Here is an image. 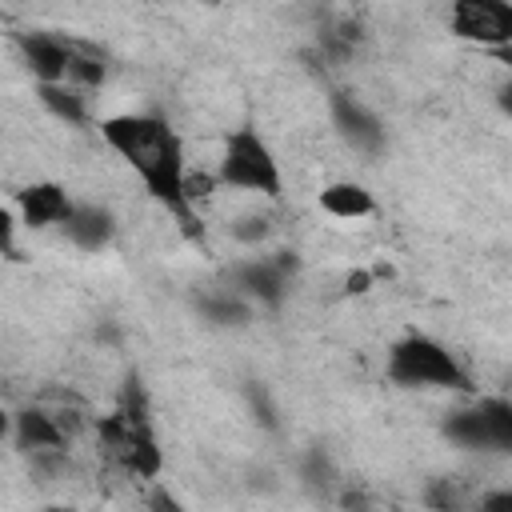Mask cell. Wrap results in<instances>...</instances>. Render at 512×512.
<instances>
[{
    "instance_id": "e0dca14e",
    "label": "cell",
    "mask_w": 512,
    "mask_h": 512,
    "mask_svg": "<svg viewBox=\"0 0 512 512\" xmlns=\"http://www.w3.org/2000/svg\"><path fill=\"white\" fill-rule=\"evenodd\" d=\"M216 188H220V184H216V172L188 168V176H184V200H188V208H196L200 200H208Z\"/></svg>"
},
{
    "instance_id": "d6986e66",
    "label": "cell",
    "mask_w": 512,
    "mask_h": 512,
    "mask_svg": "<svg viewBox=\"0 0 512 512\" xmlns=\"http://www.w3.org/2000/svg\"><path fill=\"white\" fill-rule=\"evenodd\" d=\"M16 232H20V216L8 208V204H0V256L4 260H16Z\"/></svg>"
},
{
    "instance_id": "5bb4252c",
    "label": "cell",
    "mask_w": 512,
    "mask_h": 512,
    "mask_svg": "<svg viewBox=\"0 0 512 512\" xmlns=\"http://www.w3.org/2000/svg\"><path fill=\"white\" fill-rule=\"evenodd\" d=\"M36 96H40V104L56 116V120H64V124H88V104H84V96H80V88H72V84H40L36 88Z\"/></svg>"
},
{
    "instance_id": "9a60e30c",
    "label": "cell",
    "mask_w": 512,
    "mask_h": 512,
    "mask_svg": "<svg viewBox=\"0 0 512 512\" xmlns=\"http://www.w3.org/2000/svg\"><path fill=\"white\" fill-rule=\"evenodd\" d=\"M200 312L204 320L212 324H228V328H240L252 320V304L236 292H212V296H200Z\"/></svg>"
},
{
    "instance_id": "9c48e42d",
    "label": "cell",
    "mask_w": 512,
    "mask_h": 512,
    "mask_svg": "<svg viewBox=\"0 0 512 512\" xmlns=\"http://www.w3.org/2000/svg\"><path fill=\"white\" fill-rule=\"evenodd\" d=\"M20 52H24V64L32 68L36 84H64L76 44L64 36H52V32H28V36H20Z\"/></svg>"
},
{
    "instance_id": "cb8c5ba5",
    "label": "cell",
    "mask_w": 512,
    "mask_h": 512,
    "mask_svg": "<svg viewBox=\"0 0 512 512\" xmlns=\"http://www.w3.org/2000/svg\"><path fill=\"white\" fill-rule=\"evenodd\" d=\"M152 512H184V508L176 504V496H172V492H168L160 480L152 484Z\"/></svg>"
},
{
    "instance_id": "4316f807",
    "label": "cell",
    "mask_w": 512,
    "mask_h": 512,
    "mask_svg": "<svg viewBox=\"0 0 512 512\" xmlns=\"http://www.w3.org/2000/svg\"><path fill=\"white\" fill-rule=\"evenodd\" d=\"M40 512H76L72 504H48V508H40Z\"/></svg>"
},
{
    "instance_id": "277c9868",
    "label": "cell",
    "mask_w": 512,
    "mask_h": 512,
    "mask_svg": "<svg viewBox=\"0 0 512 512\" xmlns=\"http://www.w3.org/2000/svg\"><path fill=\"white\" fill-rule=\"evenodd\" d=\"M216 184L236 188V192H252L264 200H280V192H284L280 160L252 124H240L224 136L220 160H216Z\"/></svg>"
},
{
    "instance_id": "7402d4cb",
    "label": "cell",
    "mask_w": 512,
    "mask_h": 512,
    "mask_svg": "<svg viewBox=\"0 0 512 512\" xmlns=\"http://www.w3.org/2000/svg\"><path fill=\"white\" fill-rule=\"evenodd\" d=\"M248 404H252V412H260V424H264V428H276V412H272V404H268V396H264L260 384L248 388Z\"/></svg>"
},
{
    "instance_id": "5b68a950",
    "label": "cell",
    "mask_w": 512,
    "mask_h": 512,
    "mask_svg": "<svg viewBox=\"0 0 512 512\" xmlns=\"http://www.w3.org/2000/svg\"><path fill=\"white\" fill-rule=\"evenodd\" d=\"M448 440L460 448H480V452H504L512 448V404L504 396H488L476 408H460L444 420Z\"/></svg>"
},
{
    "instance_id": "8fae6325",
    "label": "cell",
    "mask_w": 512,
    "mask_h": 512,
    "mask_svg": "<svg viewBox=\"0 0 512 512\" xmlns=\"http://www.w3.org/2000/svg\"><path fill=\"white\" fill-rule=\"evenodd\" d=\"M64 240L80 252H104L116 236V216L104 204H72L68 220L60 224Z\"/></svg>"
},
{
    "instance_id": "ffe728a7",
    "label": "cell",
    "mask_w": 512,
    "mask_h": 512,
    "mask_svg": "<svg viewBox=\"0 0 512 512\" xmlns=\"http://www.w3.org/2000/svg\"><path fill=\"white\" fill-rule=\"evenodd\" d=\"M304 480H308V484H320V488L332 484V464H328V456H324L320 448L308 452V460H304Z\"/></svg>"
},
{
    "instance_id": "ba28073f",
    "label": "cell",
    "mask_w": 512,
    "mask_h": 512,
    "mask_svg": "<svg viewBox=\"0 0 512 512\" xmlns=\"http://www.w3.org/2000/svg\"><path fill=\"white\" fill-rule=\"evenodd\" d=\"M72 204H76V200H72L68 188L56 184V180H32V184H24V188L16 192V216H20V224L32 228V232L60 228V224L68 220Z\"/></svg>"
},
{
    "instance_id": "7a4b0ae2",
    "label": "cell",
    "mask_w": 512,
    "mask_h": 512,
    "mask_svg": "<svg viewBox=\"0 0 512 512\" xmlns=\"http://www.w3.org/2000/svg\"><path fill=\"white\" fill-rule=\"evenodd\" d=\"M96 436H100V444H104L132 476L156 484V476H160V468H164V452H160V444H156V432H152V420H148V408H144L140 388H128L124 400H120V408L96 420Z\"/></svg>"
},
{
    "instance_id": "30bf717a",
    "label": "cell",
    "mask_w": 512,
    "mask_h": 512,
    "mask_svg": "<svg viewBox=\"0 0 512 512\" xmlns=\"http://www.w3.org/2000/svg\"><path fill=\"white\" fill-rule=\"evenodd\" d=\"M328 108H332V124L340 128V136H344L356 152H380V148H384V124H380L376 112H368L356 96L332 92V96H328Z\"/></svg>"
},
{
    "instance_id": "44dd1931",
    "label": "cell",
    "mask_w": 512,
    "mask_h": 512,
    "mask_svg": "<svg viewBox=\"0 0 512 512\" xmlns=\"http://www.w3.org/2000/svg\"><path fill=\"white\" fill-rule=\"evenodd\" d=\"M376 276H380V268H352V272L344 276V288H348L352 296H360V292H368V288L376 284Z\"/></svg>"
},
{
    "instance_id": "603a6c76",
    "label": "cell",
    "mask_w": 512,
    "mask_h": 512,
    "mask_svg": "<svg viewBox=\"0 0 512 512\" xmlns=\"http://www.w3.org/2000/svg\"><path fill=\"white\" fill-rule=\"evenodd\" d=\"M480 512H512V492L508 488H492L480 496Z\"/></svg>"
},
{
    "instance_id": "484cf974",
    "label": "cell",
    "mask_w": 512,
    "mask_h": 512,
    "mask_svg": "<svg viewBox=\"0 0 512 512\" xmlns=\"http://www.w3.org/2000/svg\"><path fill=\"white\" fill-rule=\"evenodd\" d=\"M0 440H12V412L0 408Z\"/></svg>"
},
{
    "instance_id": "52a82bcc",
    "label": "cell",
    "mask_w": 512,
    "mask_h": 512,
    "mask_svg": "<svg viewBox=\"0 0 512 512\" xmlns=\"http://www.w3.org/2000/svg\"><path fill=\"white\" fill-rule=\"evenodd\" d=\"M296 268V260H292V252H276V256H252V260H240V264H232V288H236V296H244L248 304L256 300V304H264V308H276L280 300H284V292H288V272Z\"/></svg>"
},
{
    "instance_id": "7c38bea8",
    "label": "cell",
    "mask_w": 512,
    "mask_h": 512,
    "mask_svg": "<svg viewBox=\"0 0 512 512\" xmlns=\"http://www.w3.org/2000/svg\"><path fill=\"white\" fill-rule=\"evenodd\" d=\"M12 440L20 452L28 456H40V452H64L68 448V436H64V424L40 408H24V412H12Z\"/></svg>"
},
{
    "instance_id": "4fadbf2b",
    "label": "cell",
    "mask_w": 512,
    "mask_h": 512,
    "mask_svg": "<svg viewBox=\"0 0 512 512\" xmlns=\"http://www.w3.org/2000/svg\"><path fill=\"white\" fill-rule=\"evenodd\" d=\"M316 204L332 220H364V216L376 212V196L360 180H332V184H324Z\"/></svg>"
},
{
    "instance_id": "2e32d148",
    "label": "cell",
    "mask_w": 512,
    "mask_h": 512,
    "mask_svg": "<svg viewBox=\"0 0 512 512\" xmlns=\"http://www.w3.org/2000/svg\"><path fill=\"white\" fill-rule=\"evenodd\" d=\"M104 76H108V68H104V60L100 56H92V52H84V48H76V56H72V64H68V80L64 84H72V88H100L104 84Z\"/></svg>"
},
{
    "instance_id": "3957f363",
    "label": "cell",
    "mask_w": 512,
    "mask_h": 512,
    "mask_svg": "<svg viewBox=\"0 0 512 512\" xmlns=\"http://www.w3.org/2000/svg\"><path fill=\"white\" fill-rule=\"evenodd\" d=\"M384 372H388V380L396 388H452V392H468L472 388V376L456 360V352H448V344H440L428 332L400 336L388 348Z\"/></svg>"
},
{
    "instance_id": "d4e9b609",
    "label": "cell",
    "mask_w": 512,
    "mask_h": 512,
    "mask_svg": "<svg viewBox=\"0 0 512 512\" xmlns=\"http://www.w3.org/2000/svg\"><path fill=\"white\" fill-rule=\"evenodd\" d=\"M340 508H344V512H372V504H368V496H364L360 488H344Z\"/></svg>"
},
{
    "instance_id": "ac0fdd59",
    "label": "cell",
    "mask_w": 512,
    "mask_h": 512,
    "mask_svg": "<svg viewBox=\"0 0 512 512\" xmlns=\"http://www.w3.org/2000/svg\"><path fill=\"white\" fill-rule=\"evenodd\" d=\"M272 232V220L268 216H236V224H232V236L240 240V244H256V240H264Z\"/></svg>"
},
{
    "instance_id": "6da1fadb",
    "label": "cell",
    "mask_w": 512,
    "mask_h": 512,
    "mask_svg": "<svg viewBox=\"0 0 512 512\" xmlns=\"http://www.w3.org/2000/svg\"><path fill=\"white\" fill-rule=\"evenodd\" d=\"M100 140L140 176L144 192L152 200H160L188 236H200V220L196 208H188L184 200V176H188V160H184V140L180 132L156 116V112H116L100 120Z\"/></svg>"
},
{
    "instance_id": "8992f818",
    "label": "cell",
    "mask_w": 512,
    "mask_h": 512,
    "mask_svg": "<svg viewBox=\"0 0 512 512\" xmlns=\"http://www.w3.org/2000/svg\"><path fill=\"white\" fill-rule=\"evenodd\" d=\"M448 28L480 48H504L512 40V4L504 0H456L448 8Z\"/></svg>"
}]
</instances>
